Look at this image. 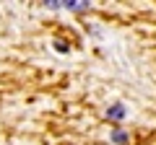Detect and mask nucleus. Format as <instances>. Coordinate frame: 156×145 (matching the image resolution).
<instances>
[{"label": "nucleus", "mask_w": 156, "mask_h": 145, "mask_svg": "<svg viewBox=\"0 0 156 145\" xmlns=\"http://www.w3.org/2000/svg\"><path fill=\"white\" fill-rule=\"evenodd\" d=\"M107 117L109 119H122L125 117V106L122 104H112L109 109H107Z\"/></svg>", "instance_id": "f257e3e1"}, {"label": "nucleus", "mask_w": 156, "mask_h": 145, "mask_svg": "<svg viewBox=\"0 0 156 145\" xmlns=\"http://www.w3.org/2000/svg\"><path fill=\"white\" fill-rule=\"evenodd\" d=\"M112 140H115V143H125V132H115Z\"/></svg>", "instance_id": "f03ea898"}]
</instances>
